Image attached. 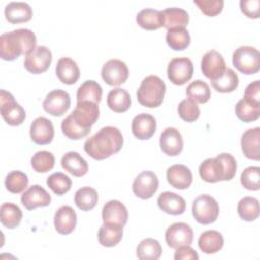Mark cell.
I'll return each instance as SVG.
<instances>
[{"label": "cell", "mask_w": 260, "mask_h": 260, "mask_svg": "<svg viewBox=\"0 0 260 260\" xmlns=\"http://www.w3.org/2000/svg\"><path fill=\"white\" fill-rule=\"evenodd\" d=\"M259 0H241L240 8L241 11L249 18H258L259 17Z\"/></svg>", "instance_id": "cell-50"}, {"label": "cell", "mask_w": 260, "mask_h": 260, "mask_svg": "<svg viewBox=\"0 0 260 260\" xmlns=\"http://www.w3.org/2000/svg\"><path fill=\"white\" fill-rule=\"evenodd\" d=\"M158 207L166 213L171 215H180L186 209L185 199L173 192H162L157 198Z\"/></svg>", "instance_id": "cell-24"}, {"label": "cell", "mask_w": 260, "mask_h": 260, "mask_svg": "<svg viewBox=\"0 0 260 260\" xmlns=\"http://www.w3.org/2000/svg\"><path fill=\"white\" fill-rule=\"evenodd\" d=\"M165 93L164 80L156 75H148L141 81L136 95L140 105L147 108H157L162 104Z\"/></svg>", "instance_id": "cell-4"}, {"label": "cell", "mask_w": 260, "mask_h": 260, "mask_svg": "<svg viewBox=\"0 0 260 260\" xmlns=\"http://www.w3.org/2000/svg\"><path fill=\"white\" fill-rule=\"evenodd\" d=\"M242 186L250 191H258L260 188V168L250 166L241 174Z\"/></svg>", "instance_id": "cell-45"}, {"label": "cell", "mask_w": 260, "mask_h": 260, "mask_svg": "<svg viewBox=\"0 0 260 260\" xmlns=\"http://www.w3.org/2000/svg\"><path fill=\"white\" fill-rule=\"evenodd\" d=\"M70 104L71 100L67 91L55 89L46 95L43 102V108L48 114L54 117H61L68 111Z\"/></svg>", "instance_id": "cell-12"}, {"label": "cell", "mask_w": 260, "mask_h": 260, "mask_svg": "<svg viewBox=\"0 0 260 260\" xmlns=\"http://www.w3.org/2000/svg\"><path fill=\"white\" fill-rule=\"evenodd\" d=\"M5 18L12 24L27 22L32 17V9L25 2H10L4 9Z\"/></svg>", "instance_id": "cell-26"}, {"label": "cell", "mask_w": 260, "mask_h": 260, "mask_svg": "<svg viewBox=\"0 0 260 260\" xmlns=\"http://www.w3.org/2000/svg\"><path fill=\"white\" fill-rule=\"evenodd\" d=\"M21 203L27 210L45 207L51 203V195L40 185H32L21 195Z\"/></svg>", "instance_id": "cell-19"}, {"label": "cell", "mask_w": 260, "mask_h": 260, "mask_svg": "<svg viewBox=\"0 0 260 260\" xmlns=\"http://www.w3.org/2000/svg\"><path fill=\"white\" fill-rule=\"evenodd\" d=\"M241 147L244 155L253 160L260 159V128L255 127L245 131L241 138Z\"/></svg>", "instance_id": "cell-23"}, {"label": "cell", "mask_w": 260, "mask_h": 260, "mask_svg": "<svg viewBox=\"0 0 260 260\" xmlns=\"http://www.w3.org/2000/svg\"><path fill=\"white\" fill-rule=\"evenodd\" d=\"M237 171L235 157L230 153H220L216 157L207 158L199 166V175L207 183L232 180Z\"/></svg>", "instance_id": "cell-3"}, {"label": "cell", "mask_w": 260, "mask_h": 260, "mask_svg": "<svg viewBox=\"0 0 260 260\" xmlns=\"http://www.w3.org/2000/svg\"><path fill=\"white\" fill-rule=\"evenodd\" d=\"M131 129L133 135L136 138L140 140H146L152 137V135L155 133L156 121L150 114L141 113L133 118Z\"/></svg>", "instance_id": "cell-21"}, {"label": "cell", "mask_w": 260, "mask_h": 260, "mask_svg": "<svg viewBox=\"0 0 260 260\" xmlns=\"http://www.w3.org/2000/svg\"><path fill=\"white\" fill-rule=\"evenodd\" d=\"M165 238L168 246L173 249L191 245L193 241V230L185 222H175L167 229Z\"/></svg>", "instance_id": "cell-13"}, {"label": "cell", "mask_w": 260, "mask_h": 260, "mask_svg": "<svg viewBox=\"0 0 260 260\" xmlns=\"http://www.w3.org/2000/svg\"><path fill=\"white\" fill-rule=\"evenodd\" d=\"M124 139L121 131L113 126L101 128L84 142V151L93 159L103 160L119 152Z\"/></svg>", "instance_id": "cell-1"}, {"label": "cell", "mask_w": 260, "mask_h": 260, "mask_svg": "<svg viewBox=\"0 0 260 260\" xmlns=\"http://www.w3.org/2000/svg\"><path fill=\"white\" fill-rule=\"evenodd\" d=\"M192 214L197 222L201 224H210L218 217L219 205L212 196L201 194L193 201Z\"/></svg>", "instance_id": "cell-5"}, {"label": "cell", "mask_w": 260, "mask_h": 260, "mask_svg": "<svg viewBox=\"0 0 260 260\" xmlns=\"http://www.w3.org/2000/svg\"><path fill=\"white\" fill-rule=\"evenodd\" d=\"M174 258L175 260H197L199 256L190 245H185L176 248Z\"/></svg>", "instance_id": "cell-51"}, {"label": "cell", "mask_w": 260, "mask_h": 260, "mask_svg": "<svg viewBox=\"0 0 260 260\" xmlns=\"http://www.w3.org/2000/svg\"><path fill=\"white\" fill-rule=\"evenodd\" d=\"M102 86L96 81L86 80L78 87L76 92V100L77 102L89 101L99 105L102 100Z\"/></svg>", "instance_id": "cell-36"}, {"label": "cell", "mask_w": 260, "mask_h": 260, "mask_svg": "<svg viewBox=\"0 0 260 260\" xmlns=\"http://www.w3.org/2000/svg\"><path fill=\"white\" fill-rule=\"evenodd\" d=\"M47 185L56 195H63L71 189L72 181L67 175L57 172L48 177Z\"/></svg>", "instance_id": "cell-42"}, {"label": "cell", "mask_w": 260, "mask_h": 260, "mask_svg": "<svg viewBox=\"0 0 260 260\" xmlns=\"http://www.w3.org/2000/svg\"><path fill=\"white\" fill-rule=\"evenodd\" d=\"M200 11L207 16H215L222 11L224 2L222 0H194Z\"/></svg>", "instance_id": "cell-48"}, {"label": "cell", "mask_w": 260, "mask_h": 260, "mask_svg": "<svg viewBox=\"0 0 260 260\" xmlns=\"http://www.w3.org/2000/svg\"><path fill=\"white\" fill-rule=\"evenodd\" d=\"M178 114L182 120L191 123L199 118L200 110L195 102L185 99L178 106Z\"/></svg>", "instance_id": "cell-46"}, {"label": "cell", "mask_w": 260, "mask_h": 260, "mask_svg": "<svg viewBox=\"0 0 260 260\" xmlns=\"http://www.w3.org/2000/svg\"><path fill=\"white\" fill-rule=\"evenodd\" d=\"M101 75L108 85L118 86L127 80L129 76V69L123 61L111 59L103 65Z\"/></svg>", "instance_id": "cell-11"}, {"label": "cell", "mask_w": 260, "mask_h": 260, "mask_svg": "<svg viewBox=\"0 0 260 260\" xmlns=\"http://www.w3.org/2000/svg\"><path fill=\"white\" fill-rule=\"evenodd\" d=\"M159 145L165 154L169 156H177L183 150L182 134L178 129L168 127L160 134Z\"/></svg>", "instance_id": "cell-16"}, {"label": "cell", "mask_w": 260, "mask_h": 260, "mask_svg": "<svg viewBox=\"0 0 260 260\" xmlns=\"http://www.w3.org/2000/svg\"><path fill=\"white\" fill-rule=\"evenodd\" d=\"M158 189V178L151 171L141 172L132 184L133 193L141 198L148 199L154 195Z\"/></svg>", "instance_id": "cell-14"}, {"label": "cell", "mask_w": 260, "mask_h": 260, "mask_svg": "<svg viewBox=\"0 0 260 260\" xmlns=\"http://www.w3.org/2000/svg\"><path fill=\"white\" fill-rule=\"evenodd\" d=\"M102 218L104 223H115L124 226L128 220V211L120 200L113 199L104 205Z\"/></svg>", "instance_id": "cell-18"}, {"label": "cell", "mask_w": 260, "mask_h": 260, "mask_svg": "<svg viewBox=\"0 0 260 260\" xmlns=\"http://www.w3.org/2000/svg\"><path fill=\"white\" fill-rule=\"evenodd\" d=\"M123 237V226L115 223H104L98 234L99 242L104 247H115Z\"/></svg>", "instance_id": "cell-30"}, {"label": "cell", "mask_w": 260, "mask_h": 260, "mask_svg": "<svg viewBox=\"0 0 260 260\" xmlns=\"http://www.w3.org/2000/svg\"><path fill=\"white\" fill-rule=\"evenodd\" d=\"M56 75L62 83L68 85L74 84L80 75L79 67L71 58H61L56 65Z\"/></svg>", "instance_id": "cell-25"}, {"label": "cell", "mask_w": 260, "mask_h": 260, "mask_svg": "<svg viewBox=\"0 0 260 260\" xmlns=\"http://www.w3.org/2000/svg\"><path fill=\"white\" fill-rule=\"evenodd\" d=\"M161 252L162 249L159 242L152 238L142 240L136 248V256L140 260H157Z\"/></svg>", "instance_id": "cell-35"}, {"label": "cell", "mask_w": 260, "mask_h": 260, "mask_svg": "<svg viewBox=\"0 0 260 260\" xmlns=\"http://www.w3.org/2000/svg\"><path fill=\"white\" fill-rule=\"evenodd\" d=\"M243 99L253 106L260 107V81L259 80H255L251 82L246 87Z\"/></svg>", "instance_id": "cell-49"}, {"label": "cell", "mask_w": 260, "mask_h": 260, "mask_svg": "<svg viewBox=\"0 0 260 260\" xmlns=\"http://www.w3.org/2000/svg\"><path fill=\"white\" fill-rule=\"evenodd\" d=\"M224 240L222 235L214 230L203 232L198 239L199 249L205 254H214L223 247Z\"/></svg>", "instance_id": "cell-29"}, {"label": "cell", "mask_w": 260, "mask_h": 260, "mask_svg": "<svg viewBox=\"0 0 260 260\" xmlns=\"http://www.w3.org/2000/svg\"><path fill=\"white\" fill-rule=\"evenodd\" d=\"M235 113L241 121L245 123H250L256 121L259 118L260 107L253 106L246 102L244 99H241L235 107Z\"/></svg>", "instance_id": "cell-43"}, {"label": "cell", "mask_w": 260, "mask_h": 260, "mask_svg": "<svg viewBox=\"0 0 260 260\" xmlns=\"http://www.w3.org/2000/svg\"><path fill=\"white\" fill-rule=\"evenodd\" d=\"M108 107L116 113H124L131 106V98L127 90L117 87L112 89L107 96Z\"/></svg>", "instance_id": "cell-31"}, {"label": "cell", "mask_w": 260, "mask_h": 260, "mask_svg": "<svg viewBox=\"0 0 260 260\" xmlns=\"http://www.w3.org/2000/svg\"><path fill=\"white\" fill-rule=\"evenodd\" d=\"M62 168L74 177H82L88 172L87 161L76 151H69L61 158Z\"/></svg>", "instance_id": "cell-27"}, {"label": "cell", "mask_w": 260, "mask_h": 260, "mask_svg": "<svg viewBox=\"0 0 260 260\" xmlns=\"http://www.w3.org/2000/svg\"><path fill=\"white\" fill-rule=\"evenodd\" d=\"M0 113L3 120L10 126H19L25 119L24 109L14 100V96L5 90L0 94Z\"/></svg>", "instance_id": "cell-7"}, {"label": "cell", "mask_w": 260, "mask_h": 260, "mask_svg": "<svg viewBox=\"0 0 260 260\" xmlns=\"http://www.w3.org/2000/svg\"><path fill=\"white\" fill-rule=\"evenodd\" d=\"M30 164L37 173H47L54 168L55 156L49 151L41 150L32 155Z\"/></svg>", "instance_id": "cell-44"}, {"label": "cell", "mask_w": 260, "mask_h": 260, "mask_svg": "<svg viewBox=\"0 0 260 260\" xmlns=\"http://www.w3.org/2000/svg\"><path fill=\"white\" fill-rule=\"evenodd\" d=\"M29 135L31 140L37 144H49L54 138V126L49 119L38 117L30 125Z\"/></svg>", "instance_id": "cell-17"}, {"label": "cell", "mask_w": 260, "mask_h": 260, "mask_svg": "<svg viewBox=\"0 0 260 260\" xmlns=\"http://www.w3.org/2000/svg\"><path fill=\"white\" fill-rule=\"evenodd\" d=\"M161 13L164 16V27L167 29L174 27H186L189 23V14L182 8L170 7L164 9Z\"/></svg>", "instance_id": "cell-32"}, {"label": "cell", "mask_w": 260, "mask_h": 260, "mask_svg": "<svg viewBox=\"0 0 260 260\" xmlns=\"http://www.w3.org/2000/svg\"><path fill=\"white\" fill-rule=\"evenodd\" d=\"M77 222V216L74 209L69 205L61 206L54 215V225L61 235L71 234Z\"/></svg>", "instance_id": "cell-22"}, {"label": "cell", "mask_w": 260, "mask_h": 260, "mask_svg": "<svg viewBox=\"0 0 260 260\" xmlns=\"http://www.w3.org/2000/svg\"><path fill=\"white\" fill-rule=\"evenodd\" d=\"M211 85L218 92H232L236 90L239 85V77L232 68L226 67L224 73L219 78L211 80Z\"/></svg>", "instance_id": "cell-38"}, {"label": "cell", "mask_w": 260, "mask_h": 260, "mask_svg": "<svg viewBox=\"0 0 260 260\" xmlns=\"http://www.w3.org/2000/svg\"><path fill=\"white\" fill-rule=\"evenodd\" d=\"M233 65L244 74H255L260 69V53L254 47L241 46L233 53Z\"/></svg>", "instance_id": "cell-6"}, {"label": "cell", "mask_w": 260, "mask_h": 260, "mask_svg": "<svg viewBox=\"0 0 260 260\" xmlns=\"http://www.w3.org/2000/svg\"><path fill=\"white\" fill-rule=\"evenodd\" d=\"M61 129L63 134L72 140H78L81 139L83 137H85L86 135L89 134L90 131L88 130H84L82 128H80L78 125H76L74 123V121L72 120V118L70 117V115H68L61 123Z\"/></svg>", "instance_id": "cell-47"}, {"label": "cell", "mask_w": 260, "mask_h": 260, "mask_svg": "<svg viewBox=\"0 0 260 260\" xmlns=\"http://www.w3.org/2000/svg\"><path fill=\"white\" fill-rule=\"evenodd\" d=\"M69 115L76 125L84 130L90 131L91 126L100 117V109L98 104L93 102H77L75 109Z\"/></svg>", "instance_id": "cell-8"}, {"label": "cell", "mask_w": 260, "mask_h": 260, "mask_svg": "<svg viewBox=\"0 0 260 260\" xmlns=\"http://www.w3.org/2000/svg\"><path fill=\"white\" fill-rule=\"evenodd\" d=\"M194 72V66L189 58H174L170 61L167 69L169 80L176 85H183L189 81Z\"/></svg>", "instance_id": "cell-9"}, {"label": "cell", "mask_w": 260, "mask_h": 260, "mask_svg": "<svg viewBox=\"0 0 260 260\" xmlns=\"http://www.w3.org/2000/svg\"><path fill=\"white\" fill-rule=\"evenodd\" d=\"M22 219V211L18 205L12 202H5L0 207L1 223L7 229H14L19 225Z\"/></svg>", "instance_id": "cell-34"}, {"label": "cell", "mask_w": 260, "mask_h": 260, "mask_svg": "<svg viewBox=\"0 0 260 260\" xmlns=\"http://www.w3.org/2000/svg\"><path fill=\"white\" fill-rule=\"evenodd\" d=\"M226 66L224 59L220 53L215 50L208 51L201 59L202 73L210 80L219 78L225 71Z\"/></svg>", "instance_id": "cell-15"}, {"label": "cell", "mask_w": 260, "mask_h": 260, "mask_svg": "<svg viewBox=\"0 0 260 260\" xmlns=\"http://www.w3.org/2000/svg\"><path fill=\"white\" fill-rule=\"evenodd\" d=\"M37 38L28 28H17L0 37V57L5 61H13L20 55H27L36 49Z\"/></svg>", "instance_id": "cell-2"}, {"label": "cell", "mask_w": 260, "mask_h": 260, "mask_svg": "<svg viewBox=\"0 0 260 260\" xmlns=\"http://www.w3.org/2000/svg\"><path fill=\"white\" fill-rule=\"evenodd\" d=\"M52 63V52L45 46H38L25 55L24 67L32 74H40L48 70Z\"/></svg>", "instance_id": "cell-10"}, {"label": "cell", "mask_w": 260, "mask_h": 260, "mask_svg": "<svg viewBox=\"0 0 260 260\" xmlns=\"http://www.w3.org/2000/svg\"><path fill=\"white\" fill-rule=\"evenodd\" d=\"M99 200V195L95 189L91 187H81L75 192L74 202L76 206L83 211L91 210L95 207Z\"/></svg>", "instance_id": "cell-37"}, {"label": "cell", "mask_w": 260, "mask_h": 260, "mask_svg": "<svg viewBox=\"0 0 260 260\" xmlns=\"http://www.w3.org/2000/svg\"><path fill=\"white\" fill-rule=\"evenodd\" d=\"M136 22L143 29L156 30L164 26V16L159 10L145 8L137 13Z\"/></svg>", "instance_id": "cell-28"}, {"label": "cell", "mask_w": 260, "mask_h": 260, "mask_svg": "<svg viewBox=\"0 0 260 260\" xmlns=\"http://www.w3.org/2000/svg\"><path fill=\"white\" fill-rule=\"evenodd\" d=\"M5 187L6 189L13 194L22 193L27 185L28 178L27 175L21 171H12L7 174L5 178Z\"/></svg>", "instance_id": "cell-41"}, {"label": "cell", "mask_w": 260, "mask_h": 260, "mask_svg": "<svg viewBox=\"0 0 260 260\" xmlns=\"http://www.w3.org/2000/svg\"><path fill=\"white\" fill-rule=\"evenodd\" d=\"M166 42L174 51H183L190 45L191 38L186 27H174L168 29Z\"/></svg>", "instance_id": "cell-33"}, {"label": "cell", "mask_w": 260, "mask_h": 260, "mask_svg": "<svg viewBox=\"0 0 260 260\" xmlns=\"http://www.w3.org/2000/svg\"><path fill=\"white\" fill-rule=\"evenodd\" d=\"M168 183L179 190L188 189L193 181L192 172L188 167L181 164H176L167 170Z\"/></svg>", "instance_id": "cell-20"}, {"label": "cell", "mask_w": 260, "mask_h": 260, "mask_svg": "<svg viewBox=\"0 0 260 260\" xmlns=\"http://www.w3.org/2000/svg\"><path fill=\"white\" fill-rule=\"evenodd\" d=\"M186 94L189 100L196 104H204L210 99V88L205 81L197 79L187 86Z\"/></svg>", "instance_id": "cell-40"}, {"label": "cell", "mask_w": 260, "mask_h": 260, "mask_svg": "<svg viewBox=\"0 0 260 260\" xmlns=\"http://www.w3.org/2000/svg\"><path fill=\"white\" fill-rule=\"evenodd\" d=\"M238 214L246 221H253L259 216V201L252 196L243 197L238 203Z\"/></svg>", "instance_id": "cell-39"}]
</instances>
